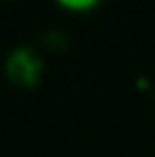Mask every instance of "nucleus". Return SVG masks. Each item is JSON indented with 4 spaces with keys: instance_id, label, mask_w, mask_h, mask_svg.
Wrapping results in <instances>:
<instances>
[{
    "instance_id": "f03ea898",
    "label": "nucleus",
    "mask_w": 155,
    "mask_h": 157,
    "mask_svg": "<svg viewBox=\"0 0 155 157\" xmlns=\"http://www.w3.org/2000/svg\"><path fill=\"white\" fill-rule=\"evenodd\" d=\"M100 0H57V4L68 11H73V13H84V11H89L93 9Z\"/></svg>"
},
{
    "instance_id": "7ed1b4c3",
    "label": "nucleus",
    "mask_w": 155,
    "mask_h": 157,
    "mask_svg": "<svg viewBox=\"0 0 155 157\" xmlns=\"http://www.w3.org/2000/svg\"><path fill=\"white\" fill-rule=\"evenodd\" d=\"M44 44L51 49H64L68 46V37L59 29H51L44 35Z\"/></svg>"
},
{
    "instance_id": "f257e3e1",
    "label": "nucleus",
    "mask_w": 155,
    "mask_h": 157,
    "mask_svg": "<svg viewBox=\"0 0 155 157\" xmlns=\"http://www.w3.org/2000/svg\"><path fill=\"white\" fill-rule=\"evenodd\" d=\"M44 62L42 57L28 46L15 48L6 59V75L7 78L20 88L31 90L37 88L42 80Z\"/></svg>"
}]
</instances>
